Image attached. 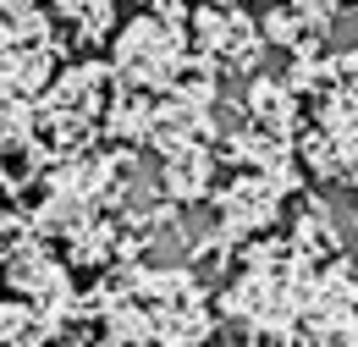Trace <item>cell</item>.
I'll return each mask as SVG.
<instances>
[{
    "label": "cell",
    "mask_w": 358,
    "mask_h": 347,
    "mask_svg": "<svg viewBox=\"0 0 358 347\" xmlns=\"http://www.w3.org/2000/svg\"><path fill=\"white\" fill-rule=\"evenodd\" d=\"M110 94H116V78H110L105 61H72L66 72L50 78V88L34 99L39 105V149L50 155V166L72 160V155H89Z\"/></svg>",
    "instance_id": "obj_1"
},
{
    "label": "cell",
    "mask_w": 358,
    "mask_h": 347,
    "mask_svg": "<svg viewBox=\"0 0 358 347\" xmlns=\"http://www.w3.org/2000/svg\"><path fill=\"white\" fill-rule=\"evenodd\" d=\"M193 61V44H187V22H166V17H149L138 11L133 22L116 28L110 39V78L133 94H171L182 72Z\"/></svg>",
    "instance_id": "obj_2"
},
{
    "label": "cell",
    "mask_w": 358,
    "mask_h": 347,
    "mask_svg": "<svg viewBox=\"0 0 358 347\" xmlns=\"http://www.w3.org/2000/svg\"><path fill=\"white\" fill-rule=\"evenodd\" d=\"M0 281H6V292H11V298L50 309L61 325H72L78 314H89V298H78L66 260H55V254H50V243H45V237H34V232H28V237H17V243L0 254Z\"/></svg>",
    "instance_id": "obj_3"
},
{
    "label": "cell",
    "mask_w": 358,
    "mask_h": 347,
    "mask_svg": "<svg viewBox=\"0 0 358 347\" xmlns=\"http://www.w3.org/2000/svg\"><path fill=\"white\" fill-rule=\"evenodd\" d=\"M187 44H193V61H204L215 78H248L265 61L259 22L248 11H237V6H199L193 28H187Z\"/></svg>",
    "instance_id": "obj_4"
},
{
    "label": "cell",
    "mask_w": 358,
    "mask_h": 347,
    "mask_svg": "<svg viewBox=\"0 0 358 347\" xmlns=\"http://www.w3.org/2000/svg\"><path fill=\"white\" fill-rule=\"evenodd\" d=\"M336 17H342L336 0H270L265 17H259V34H265V44L287 50L292 61H303V55H320V44L331 39Z\"/></svg>",
    "instance_id": "obj_5"
},
{
    "label": "cell",
    "mask_w": 358,
    "mask_h": 347,
    "mask_svg": "<svg viewBox=\"0 0 358 347\" xmlns=\"http://www.w3.org/2000/svg\"><path fill=\"white\" fill-rule=\"evenodd\" d=\"M215 193V149L210 143H187L177 155L160 160V199L166 204H199Z\"/></svg>",
    "instance_id": "obj_6"
},
{
    "label": "cell",
    "mask_w": 358,
    "mask_h": 347,
    "mask_svg": "<svg viewBox=\"0 0 358 347\" xmlns=\"http://www.w3.org/2000/svg\"><path fill=\"white\" fill-rule=\"evenodd\" d=\"M149 122H155V94L116 88V94H110V105H105L99 132H105V138H116V149H149Z\"/></svg>",
    "instance_id": "obj_7"
},
{
    "label": "cell",
    "mask_w": 358,
    "mask_h": 347,
    "mask_svg": "<svg viewBox=\"0 0 358 347\" xmlns=\"http://www.w3.org/2000/svg\"><path fill=\"white\" fill-rule=\"evenodd\" d=\"M61 331L66 325L39 304H22V298H6L0 304V347H55Z\"/></svg>",
    "instance_id": "obj_8"
},
{
    "label": "cell",
    "mask_w": 358,
    "mask_h": 347,
    "mask_svg": "<svg viewBox=\"0 0 358 347\" xmlns=\"http://www.w3.org/2000/svg\"><path fill=\"white\" fill-rule=\"evenodd\" d=\"M116 243H122V220L94 215L89 226H78L66 237V260L78 264V270H105V264L116 260Z\"/></svg>",
    "instance_id": "obj_9"
},
{
    "label": "cell",
    "mask_w": 358,
    "mask_h": 347,
    "mask_svg": "<svg viewBox=\"0 0 358 347\" xmlns=\"http://www.w3.org/2000/svg\"><path fill=\"white\" fill-rule=\"evenodd\" d=\"M39 149V105L0 99V160H28Z\"/></svg>",
    "instance_id": "obj_10"
},
{
    "label": "cell",
    "mask_w": 358,
    "mask_h": 347,
    "mask_svg": "<svg viewBox=\"0 0 358 347\" xmlns=\"http://www.w3.org/2000/svg\"><path fill=\"white\" fill-rule=\"evenodd\" d=\"M17 44H50V11L45 6L0 0V50H17Z\"/></svg>",
    "instance_id": "obj_11"
},
{
    "label": "cell",
    "mask_w": 358,
    "mask_h": 347,
    "mask_svg": "<svg viewBox=\"0 0 358 347\" xmlns=\"http://www.w3.org/2000/svg\"><path fill=\"white\" fill-rule=\"evenodd\" d=\"M55 17L72 28V39H105L110 34V22H116V0H55Z\"/></svg>",
    "instance_id": "obj_12"
},
{
    "label": "cell",
    "mask_w": 358,
    "mask_h": 347,
    "mask_svg": "<svg viewBox=\"0 0 358 347\" xmlns=\"http://www.w3.org/2000/svg\"><path fill=\"white\" fill-rule=\"evenodd\" d=\"M89 347H133V342H116V337H94Z\"/></svg>",
    "instance_id": "obj_13"
},
{
    "label": "cell",
    "mask_w": 358,
    "mask_h": 347,
    "mask_svg": "<svg viewBox=\"0 0 358 347\" xmlns=\"http://www.w3.org/2000/svg\"><path fill=\"white\" fill-rule=\"evenodd\" d=\"M204 6H243V0H204Z\"/></svg>",
    "instance_id": "obj_14"
},
{
    "label": "cell",
    "mask_w": 358,
    "mask_h": 347,
    "mask_svg": "<svg viewBox=\"0 0 358 347\" xmlns=\"http://www.w3.org/2000/svg\"><path fill=\"white\" fill-rule=\"evenodd\" d=\"M0 187H6V160H0Z\"/></svg>",
    "instance_id": "obj_15"
},
{
    "label": "cell",
    "mask_w": 358,
    "mask_h": 347,
    "mask_svg": "<svg viewBox=\"0 0 358 347\" xmlns=\"http://www.w3.org/2000/svg\"><path fill=\"white\" fill-rule=\"evenodd\" d=\"M22 6H45V0H22Z\"/></svg>",
    "instance_id": "obj_16"
}]
</instances>
